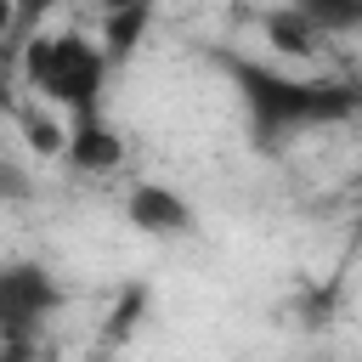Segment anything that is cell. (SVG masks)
I'll return each mask as SVG.
<instances>
[{
  "label": "cell",
  "instance_id": "obj_1",
  "mask_svg": "<svg viewBox=\"0 0 362 362\" xmlns=\"http://www.w3.org/2000/svg\"><path fill=\"white\" fill-rule=\"evenodd\" d=\"M221 68L232 74L260 141H288L300 130L345 124L362 113V85H351V79H300V74H283V68H266L249 57H226Z\"/></svg>",
  "mask_w": 362,
  "mask_h": 362
},
{
  "label": "cell",
  "instance_id": "obj_2",
  "mask_svg": "<svg viewBox=\"0 0 362 362\" xmlns=\"http://www.w3.org/2000/svg\"><path fill=\"white\" fill-rule=\"evenodd\" d=\"M107 45L90 34H34L23 45V79L40 102L79 113H102V85H107Z\"/></svg>",
  "mask_w": 362,
  "mask_h": 362
},
{
  "label": "cell",
  "instance_id": "obj_3",
  "mask_svg": "<svg viewBox=\"0 0 362 362\" xmlns=\"http://www.w3.org/2000/svg\"><path fill=\"white\" fill-rule=\"evenodd\" d=\"M124 215H130V226H136V232H147V238L192 232V204H187L181 192L158 187V181H136V187H130V198H124Z\"/></svg>",
  "mask_w": 362,
  "mask_h": 362
},
{
  "label": "cell",
  "instance_id": "obj_4",
  "mask_svg": "<svg viewBox=\"0 0 362 362\" xmlns=\"http://www.w3.org/2000/svg\"><path fill=\"white\" fill-rule=\"evenodd\" d=\"M51 305H57V288L45 283V272H34V266H17V272H6V277H0V311H6V328H11V339H17L28 322H40Z\"/></svg>",
  "mask_w": 362,
  "mask_h": 362
},
{
  "label": "cell",
  "instance_id": "obj_5",
  "mask_svg": "<svg viewBox=\"0 0 362 362\" xmlns=\"http://www.w3.org/2000/svg\"><path fill=\"white\" fill-rule=\"evenodd\" d=\"M68 158H74V170L102 175V170H113V164L124 158V141L113 136V124H107L102 113H79L74 130H68Z\"/></svg>",
  "mask_w": 362,
  "mask_h": 362
},
{
  "label": "cell",
  "instance_id": "obj_6",
  "mask_svg": "<svg viewBox=\"0 0 362 362\" xmlns=\"http://www.w3.org/2000/svg\"><path fill=\"white\" fill-rule=\"evenodd\" d=\"M147 17H153V0H102V45L107 57H130V45L147 34Z\"/></svg>",
  "mask_w": 362,
  "mask_h": 362
},
{
  "label": "cell",
  "instance_id": "obj_7",
  "mask_svg": "<svg viewBox=\"0 0 362 362\" xmlns=\"http://www.w3.org/2000/svg\"><path fill=\"white\" fill-rule=\"evenodd\" d=\"M322 40H345V34H362V0H288Z\"/></svg>",
  "mask_w": 362,
  "mask_h": 362
},
{
  "label": "cell",
  "instance_id": "obj_8",
  "mask_svg": "<svg viewBox=\"0 0 362 362\" xmlns=\"http://www.w3.org/2000/svg\"><path fill=\"white\" fill-rule=\"evenodd\" d=\"M266 40H272L283 57H311V51L322 45V34H317V28H311V23H305V17H300L288 0H283V6L266 17Z\"/></svg>",
  "mask_w": 362,
  "mask_h": 362
}]
</instances>
